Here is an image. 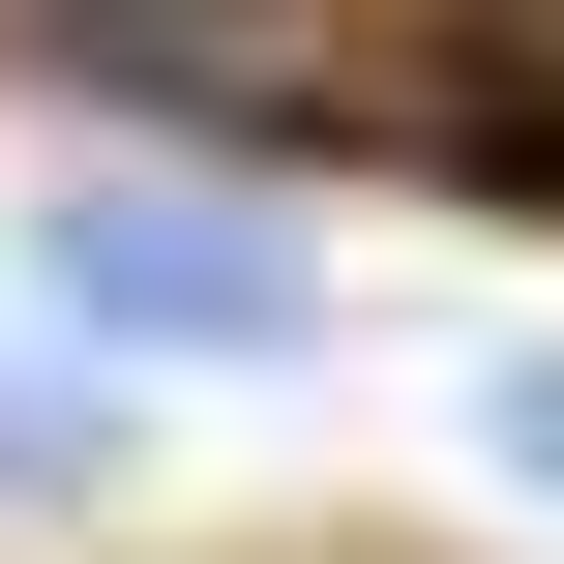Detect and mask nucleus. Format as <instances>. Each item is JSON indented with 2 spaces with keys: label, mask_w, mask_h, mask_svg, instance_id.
I'll return each mask as SVG.
<instances>
[{
  "label": "nucleus",
  "mask_w": 564,
  "mask_h": 564,
  "mask_svg": "<svg viewBox=\"0 0 564 564\" xmlns=\"http://www.w3.org/2000/svg\"><path fill=\"white\" fill-rule=\"evenodd\" d=\"M89 446H119V416H59V387H0V476H89Z\"/></svg>",
  "instance_id": "obj_3"
},
{
  "label": "nucleus",
  "mask_w": 564,
  "mask_h": 564,
  "mask_svg": "<svg viewBox=\"0 0 564 564\" xmlns=\"http://www.w3.org/2000/svg\"><path fill=\"white\" fill-rule=\"evenodd\" d=\"M30 297H59L89 357H297V327H327V268H297L268 208H208V178H59V208H30Z\"/></svg>",
  "instance_id": "obj_1"
},
{
  "label": "nucleus",
  "mask_w": 564,
  "mask_h": 564,
  "mask_svg": "<svg viewBox=\"0 0 564 564\" xmlns=\"http://www.w3.org/2000/svg\"><path fill=\"white\" fill-rule=\"evenodd\" d=\"M476 446H506V506H564V357H476Z\"/></svg>",
  "instance_id": "obj_2"
}]
</instances>
